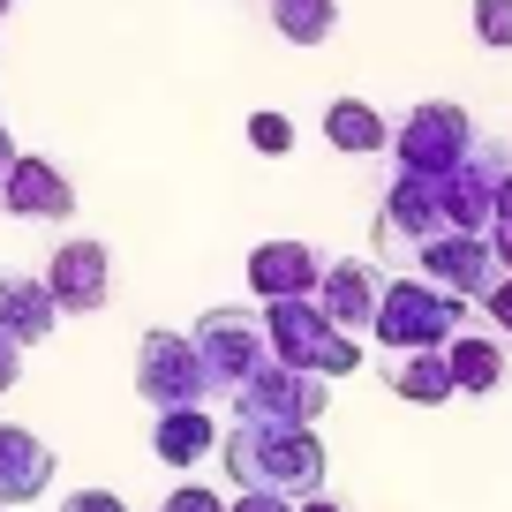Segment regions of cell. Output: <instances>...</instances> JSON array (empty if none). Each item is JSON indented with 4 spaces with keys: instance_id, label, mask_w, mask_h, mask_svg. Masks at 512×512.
I'll use <instances>...</instances> for the list:
<instances>
[{
    "instance_id": "obj_13",
    "label": "cell",
    "mask_w": 512,
    "mask_h": 512,
    "mask_svg": "<svg viewBox=\"0 0 512 512\" xmlns=\"http://www.w3.org/2000/svg\"><path fill=\"white\" fill-rule=\"evenodd\" d=\"M53 445L38 430H23V422H0V505H38V497L53 490Z\"/></svg>"
},
{
    "instance_id": "obj_29",
    "label": "cell",
    "mask_w": 512,
    "mask_h": 512,
    "mask_svg": "<svg viewBox=\"0 0 512 512\" xmlns=\"http://www.w3.org/2000/svg\"><path fill=\"white\" fill-rule=\"evenodd\" d=\"M16 159H23V151H16V136H8V128H0V181L16 174Z\"/></svg>"
},
{
    "instance_id": "obj_24",
    "label": "cell",
    "mask_w": 512,
    "mask_h": 512,
    "mask_svg": "<svg viewBox=\"0 0 512 512\" xmlns=\"http://www.w3.org/2000/svg\"><path fill=\"white\" fill-rule=\"evenodd\" d=\"M482 309H490V332H505V339H512V279H497V287L482 294Z\"/></svg>"
},
{
    "instance_id": "obj_22",
    "label": "cell",
    "mask_w": 512,
    "mask_h": 512,
    "mask_svg": "<svg viewBox=\"0 0 512 512\" xmlns=\"http://www.w3.org/2000/svg\"><path fill=\"white\" fill-rule=\"evenodd\" d=\"M475 38L490 53H512V0H475Z\"/></svg>"
},
{
    "instance_id": "obj_16",
    "label": "cell",
    "mask_w": 512,
    "mask_h": 512,
    "mask_svg": "<svg viewBox=\"0 0 512 512\" xmlns=\"http://www.w3.org/2000/svg\"><path fill=\"white\" fill-rule=\"evenodd\" d=\"M445 362H452V384H460L467 400H482V392H497V384L512 377L505 332H460V339L445 347Z\"/></svg>"
},
{
    "instance_id": "obj_33",
    "label": "cell",
    "mask_w": 512,
    "mask_h": 512,
    "mask_svg": "<svg viewBox=\"0 0 512 512\" xmlns=\"http://www.w3.org/2000/svg\"><path fill=\"white\" fill-rule=\"evenodd\" d=\"M0 512H8V505H0Z\"/></svg>"
},
{
    "instance_id": "obj_17",
    "label": "cell",
    "mask_w": 512,
    "mask_h": 512,
    "mask_svg": "<svg viewBox=\"0 0 512 512\" xmlns=\"http://www.w3.org/2000/svg\"><path fill=\"white\" fill-rule=\"evenodd\" d=\"M384 384H392L400 400H415V407H445V400H460V384H452V362H445V347L384 354Z\"/></svg>"
},
{
    "instance_id": "obj_14",
    "label": "cell",
    "mask_w": 512,
    "mask_h": 512,
    "mask_svg": "<svg viewBox=\"0 0 512 512\" xmlns=\"http://www.w3.org/2000/svg\"><path fill=\"white\" fill-rule=\"evenodd\" d=\"M0 204L16 219H46V226L76 219V189H68V174L53 159H16V174L0 181Z\"/></svg>"
},
{
    "instance_id": "obj_12",
    "label": "cell",
    "mask_w": 512,
    "mask_h": 512,
    "mask_svg": "<svg viewBox=\"0 0 512 512\" xmlns=\"http://www.w3.org/2000/svg\"><path fill=\"white\" fill-rule=\"evenodd\" d=\"M324 279V256L309 241H256L249 249V287L256 302H309Z\"/></svg>"
},
{
    "instance_id": "obj_5",
    "label": "cell",
    "mask_w": 512,
    "mask_h": 512,
    "mask_svg": "<svg viewBox=\"0 0 512 512\" xmlns=\"http://www.w3.org/2000/svg\"><path fill=\"white\" fill-rule=\"evenodd\" d=\"M189 339H196V354H204L211 384H219L226 400H234L249 377H264V369L279 362V354H272V332H264V309H211Z\"/></svg>"
},
{
    "instance_id": "obj_6",
    "label": "cell",
    "mask_w": 512,
    "mask_h": 512,
    "mask_svg": "<svg viewBox=\"0 0 512 512\" xmlns=\"http://www.w3.org/2000/svg\"><path fill=\"white\" fill-rule=\"evenodd\" d=\"M475 144H482V128L467 121V106H452V98H430V106H415L400 128H392L400 174H430V181H445Z\"/></svg>"
},
{
    "instance_id": "obj_9",
    "label": "cell",
    "mask_w": 512,
    "mask_h": 512,
    "mask_svg": "<svg viewBox=\"0 0 512 512\" xmlns=\"http://www.w3.org/2000/svg\"><path fill=\"white\" fill-rule=\"evenodd\" d=\"M505 166H512V151L482 136V144L437 181V204H445L452 234H490V226H497V181H505Z\"/></svg>"
},
{
    "instance_id": "obj_25",
    "label": "cell",
    "mask_w": 512,
    "mask_h": 512,
    "mask_svg": "<svg viewBox=\"0 0 512 512\" xmlns=\"http://www.w3.org/2000/svg\"><path fill=\"white\" fill-rule=\"evenodd\" d=\"M16 384H23V339L0 332V392H16Z\"/></svg>"
},
{
    "instance_id": "obj_31",
    "label": "cell",
    "mask_w": 512,
    "mask_h": 512,
    "mask_svg": "<svg viewBox=\"0 0 512 512\" xmlns=\"http://www.w3.org/2000/svg\"><path fill=\"white\" fill-rule=\"evenodd\" d=\"M294 512H347V505H332V497H302Z\"/></svg>"
},
{
    "instance_id": "obj_4",
    "label": "cell",
    "mask_w": 512,
    "mask_h": 512,
    "mask_svg": "<svg viewBox=\"0 0 512 512\" xmlns=\"http://www.w3.org/2000/svg\"><path fill=\"white\" fill-rule=\"evenodd\" d=\"M136 392H144V407H159V415H174V407H211V400H219V384H211L196 339H189V332H166V324L136 339Z\"/></svg>"
},
{
    "instance_id": "obj_28",
    "label": "cell",
    "mask_w": 512,
    "mask_h": 512,
    "mask_svg": "<svg viewBox=\"0 0 512 512\" xmlns=\"http://www.w3.org/2000/svg\"><path fill=\"white\" fill-rule=\"evenodd\" d=\"M490 249H497V264H505V279H512V226H490Z\"/></svg>"
},
{
    "instance_id": "obj_26",
    "label": "cell",
    "mask_w": 512,
    "mask_h": 512,
    "mask_svg": "<svg viewBox=\"0 0 512 512\" xmlns=\"http://www.w3.org/2000/svg\"><path fill=\"white\" fill-rule=\"evenodd\" d=\"M61 512H128L113 490H76V497H61Z\"/></svg>"
},
{
    "instance_id": "obj_20",
    "label": "cell",
    "mask_w": 512,
    "mask_h": 512,
    "mask_svg": "<svg viewBox=\"0 0 512 512\" xmlns=\"http://www.w3.org/2000/svg\"><path fill=\"white\" fill-rule=\"evenodd\" d=\"M272 23L287 46H324L339 31V0H272Z\"/></svg>"
},
{
    "instance_id": "obj_10",
    "label": "cell",
    "mask_w": 512,
    "mask_h": 512,
    "mask_svg": "<svg viewBox=\"0 0 512 512\" xmlns=\"http://www.w3.org/2000/svg\"><path fill=\"white\" fill-rule=\"evenodd\" d=\"M415 272L430 279V287L460 294V302H482V294H490L497 279H505V264H497L490 234H437L430 249L415 256Z\"/></svg>"
},
{
    "instance_id": "obj_27",
    "label": "cell",
    "mask_w": 512,
    "mask_h": 512,
    "mask_svg": "<svg viewBox=\"0 0 512 512\" xmlns=\"http://www.w3.org/2000/svg\"><path fill=\"white\" fill-rule=\"evenodd\" d=\"M226 512H294V497H264V490H241Z\"/></svg>"
},
{
    "instance_id": "obj_30",
    "label": "cell",
    "mask_w": 512,
    "mask_h": 512,
    "mask_svg": "<svg viewBox=\"0 0 512 512\" xmlns=\"http://www.w3.org/2000/svg\"><path fill=\"white\" fill-rule=\"evenodd\" d=\"M497 226H512V166H505V181H497Z\"/></svg>"
},
{
    "instance_id": "obj_3",
    "label": "cell",
    "mask_w": 512,
    "mask_h": 512,
    "mask_svg": "<svg viewBox=\"0 0 512 512\" xmlns=\"http://www.w3.org/2000/svg\"><path fill=\"white\" fill-rule=\"evenodd\" d=\"M264 332H272V354L287 369H309V377H354L362 369V339H347L317 302H264Z\"/></svg>"
},
{
    "instance_id": "obj_2",
    "label": "cell",
    "mask_w": 512,
    "mask_h": 512,
    "mask_svg": "<svg viewBox=\"0 0 512 512\" xmlns=\"http://www.w3.org/2000/svg\"><path fill=\"white\" fill-rule=\"evenodd\" d=\"M467 309L475 302H460V294H445V287H430L422 272H400V279H384V302H377V347L384 354H415V347H452L460 332H475L467 324Z\"/></svg>"
},
{
    "instance_id": "obj_21",
    "label": "cell",
    "mask_w": 512,
    "mask_h": 512,
    "mask_svg": "<svg viewBox=\"0 0 512 512\" xmlns=\"http://www.w3.org/2000/svg\"><path fill=\"white\" fill-rule=\"evenodd\" d=\"M249 151L287 159V151H294V121H287V113H249Z\"/></svg>"
},
{
    "instance_id": "obj_8",
    "label": "cell",
    "mask_w": 512,
    "mask_h": 512,
    "mask_svg": "<svg viewBox=\"0 0 512 512\" xmlns=\"http://www.w3.org/2000/svg\"><path fill=\"white\" fill-rule=\"evenodd\" d=\"M46 294L61 302V317H98V309H113V294H121V264H113L106 241L68 234L61 249H53V264H46Z\"/></svg>"
},
{
    "instance_id": "obj_11",
    "label": "cell",
    "mask_w": 512,
    "mask_h": 512,
    "mask_svg": "<svg viewBox=\"0 0 512 512\" xmlns=\"http://www.w3.org/2000/svg\"><path fill=\"white\" fill-rule=\"evenodd\" d=\"M309 302H317L347 339H369V332H377V302H384V272L362 264V256H332Z\"/></svg>"
},
{
    "instance_id": "obj_23",
    "label": "cell",
    "mask_w": 512,
    "mask_h": 512,
    "mask_svg": "<svg viewBox=\"0 0 512 512\" xmlns=\"http://www.w3.org/2000/svg\"><path fill=\"white\" fill-rule=\"evenodd\" d=\"M159 512H226V497H219V490H204V482H181V490H166V497H159Z\"/></svg>"
},
{
    "instance_id": "obj_7",
    "label": "cell",
    "mask_w": 512,
    "mask_h": 512,
    "mask_svg": "<svg viewBox=\"0 0 512 512\" xmlns=\"http://www.w3.org/2000/svg\"><path fill=\"white\" fill-rule=\"evenodd\" d=\"M234 422H264V430H317L324 407H332V377H309V369L272 362L264 377H249L234 392Z\"/></svg>"
},
{
    "instance_id": "obj_15",
    "label": "cell",
    "mask_w": 512,
    "mask_h": 512,
    "mask_svg": "<svg viewBox=\"0 0 512 512\" xmlns=\"http://www.w3.org/2000/svg\"><path fill=\"white\" fill-rule=\"evenodd\" d=\"M219 415L211 407H174V415L151 422V452H159L166 467H204L211 452H219Z\"/></svg>"
},
{
    "instance_id": "obj_19",
    "label": "cell",
    "mask_w": 512,
    "mask_h": 512,
    "mask_svg": "<svg viewBox=\"0 0 512 512\" xmlns=\"http://www.w3.org/2000/svg\"><path fill=\"white\" fill-rule=\"evenodd\" d=\"M324 136H332V151H354V159L392 151V121L377 106H362V98H332L324 106Z\"/></svg>"
},
{
    "instance_id": "obj_18",
    "label": "cell",
    "mask_w": 512,
    "mask_h": 512,
    "mask_svg": "<svg viewBox=\"0 0 512 512\" xmlns=\"http://www.w3.org/2000/svg\"><path fill=\"white\" fill-rule=\"evenodd\" d=\"M53 324H61V302L46 294V279H31V272H0V332H16L23 347H31V339H46Z\"/></svg>"
},
{
    "instance_id": "obj_32",
    "label": "cell",
    "mask_w": 512,
    "mask_h": 512,
    "mask_svg": "<svg viewBox=\"0 0 512 512\" xmlns=\"http://www.w3.org/2000/svg\"><path fill=\"white\" fill-rule=\"evenodd\" d=\"M8 8H16V0H0V16H8Z\"/></svg>"
},
{
    "instance_id": "obj_1",
    "label": "cell",
    "mask_w": 512,
    "mask_h": 512,
    "mask_svg": "<svg viewBox=\"0 0 512 512\" xmlns=\"http://www.w3.org/2000/svg\"><path fill=\"white\" fill-rule=\"evenodd\" d=\"M226 452V475H234V490H264V497H324V475H332V460H324L317 430H264V422H226L219 437Z\"/></svg>"
}]
</instances>
